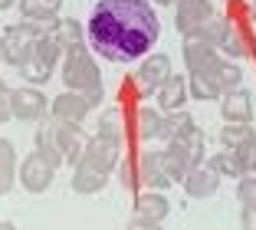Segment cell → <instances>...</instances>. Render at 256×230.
Segmentation results:
<instances>
[{
    "instance_id": "cell-2",
    "label": "cell",
    "mask_w": 256,
    "mask_h": 230,
    "mask_svg": "<svg viewBox=\"0 0 256 230\" xmlns=\"http://www.w3.org/2000/svg\"><path fill=\"white\" fill-rule=\"evenodd\" d=\"M62 82H66V89L82 92V96L92 102V109L102 102V96H106L102 73H98L92 53L86 50V43L76 46V50H66V60H62Z\"/></svg>"
},
{
    "instance_id": "cell-4",
    "label": "cell",
    "mask_w": 256,
    "mask_h": 230,
    "mask_svg": "<svg viewBox=\"0 0 256 230\" xmlns=\"http://www.w3.org/2000/svg\"><path fill=\"white\" fill-rule=\"evenodd\" d=\"M43 33H46V27H40L33 20H20L14 27H7L4 37H0V56H4V63L7 66H20L33 53V46H36V40Z\"/></svg>"
},
{
    "instance_id": "cell-5",
    "label": "cell",
    "mask_w": 256,
    "mask_h": 230,
    "mask_svg": "<svg viewBox=\"0 0 256 230\" xmlns=\"http://www.w3.org/2000/svg\"><path fill=\"white\" fill-rule=\"evenodd\" d=\"M43 128L50 138H53V145L62 151V158H66V164H76L79 158H82V151H86V141H89V135L82 132L79 125H72V122H43Z\"/></svg>"
},
{
    "instance_id": "cell-18",
    "label": "cell",
    "mask_w": 256,
    "mask_h": 230,
    "mask_svg": "<svg viewBox=\"0 0 256 230\" xmlns=\"http://www.w3.org/2000/svg\"><path fill=\"white\" fill-rule=\"evenodd\" d=\"M220 141H224V148L240 151L243 158H250V151L256 148V132L250 122H226L224 132H220Z\"/></svg>"
},
{
    "instance_id": "cell-30",
    "label": "cell",
    "mask_w": 256,
    "mask_h": 230,
    "mask_svg": "<svg viewBox=\"0 0 256 230\" xmlns=\"http://www.w3.org/2000/svg\"><path fill=\"white\" fill-rule=\"evenodd\" d=\"M226 30H230V20H226V17H220V14H214L210 20L204 23L200 30H194L190 37H200V40H207V43H214V46L220 50V40H224Z\"/></svg>"
},
{
    "instance_id": "cell-16",
    "label": "cell",
    "mask_w": 256,
    "mask_h": 230,
    "mask_svg": "<svg viewBox=\"0 0 256 230\" xmlns=\"http://www.w3.org/2000/svg\"><path fill=\"white\" fill-rule=\"evenodd\" d=\"M154 96H158V109L161 112H174V109H184V102H188V96H190V86H188V79H184L181 73H171L158 86Z\"/></svg>"
},
{
    "instance_id": "cell-12",
    "label": "cell",
    "mask_w": 256,
    "mask_h": 230,
    "mask_svg": "<svg viewBox=\"0 0 256 230\" xmlns=\"http://www.w3.org/2000/svg\"><path fill=\"white\" fill-rule=\"evenodd\" d=\"M46 115V96L36 86L14 89V119L16 122H40Z\"/></svg>"
},
{
    "instance_id": "cell-20",
    "label": "cell",
    "mask_w": 256,
    "mask_h": 230,
    "mask_svg": "<svg viewBox=\"0 0 256 230\" xmlns=\"http://www.w3.org/2000/svg\"><path fill=\"white\" fill-rule=\"evenodd\" d=\"M69 184H72L76 194H98V191H106L108 184V174L106 171H98L92 168V164H72V178H69Z\"/></svg>"
},
{
    "instance_id": "cell-14",
    "label": "cell",
    "mask_w": 256,
    "mask_h": 230,
    "mask_svg": "<svg viewBox=\"0 0 256 230\" xmlns=\"http://www.w3.org/2000/svg\"><path fill=\"white\" fill-rule=\"evenodd\" d=\"M181 184H184V191H188V197H210L220 184V174L210 168V161H197L194 168L184 174Z\"/></svg>"
},
{
    "instance_id": "cell-29",
    "label": "cell",
    "mask_w": 256,
    "mask_h": 230,
    "mask_svg": "<svg viewBox=\"0 0 256 230\" xmlns=\"http://www.w3.org/2000/svg\"><path fill=\"white\" fill-rule=\"evenodd\" d=\"M188 86H190V99H197V102H210V99L224 96V92L217 89V82H214L207 73H190Z\"/></svg>"
},
{
    "instance_id": "cell-24",
    "label": "cell",
    "mask_w": 256,
    "mask_h": 230,
    "mask_svg": "<svg viewBox=\"0 0 256 230\" xmlns=\"http://www.w3.org/2000/svg\"><path fill=\"white\" fill-rule=\"evenodd\" d=\"M16 184V151L10 138H0V197H7Z\"/></svg>"
},
{
    "instance_id": "cell-39",
    "label": "cell",
    "mask_w": 256,
    "mask_h": 230,
    "mask_svg": "<svg viewBox=\"0 0 256 230\" xmlns=\"http://www.w3.org/2000/svg\"><path fill=\"white\" fill-rule=\"evenodd\" d=\"M154 4H158V7H171L174 0H154Z\"/></svg>"
},
{
    "instance_id": "cell-41",
    "label": "cell",
    "mask_w": 256,
    "mask_h": 230,
    "mask_svg": "<svg viewBox=\"0 0 256 230\" xmlns=\"http://www.w3.org/2000/svg\"><path fill=\"white\" fill-rule=\"evenodd\" d=\"M0 63H4V56H0Z\"/></svg>"
},
{
    "instance_id": "cell-11",
    "label": "cell",
    "mask_w": 256,
    "mask_h": 230,
    "mask_svg": "<svg viewBox=\"0 0 256 230\" xmlns=\"http://www.w3.org/2000/svg\"><path fill=\"white\" fill-rule=\"evenodd\" d=\"M92 112V102L82 96V92H60V96L50 102V115H53L56 122H72V125H82V119Z\"/></svg>"
},
{
    "instance_id": "cell-32",
    "label": "cell",
    "mask_w": 256,
    "mask_h": 230,
    "mask_svg": "<svg viewBox=\"0 0 256 230\" xmlns=\"http://www.w3.org/2000/svg\"><path fill=\"white\" fill-rule=\"evenodd\" d=\"M33 145H36V151L46 158V161L53 164V168H60V164H66V158H62V151L53 145V138L43 132V128H36V138H33Z\"/></svg>"
},
{
    "instance_id": "cell-37",
    "label": "cell",
    "mask_w": 256,
    "mask_h": 230,
    "mask_svg": "<svg viewBox=\"0 0 256 230\" xmlns=\"http://www.w3.org/2000/svg\"><path fill=\"white\" fill-rule=\"evenodd\" d=\"M14 4H16V0H0V10H10Z\"/></svg>"
},
{
    "instance_id": "cell-27",
    "label": "cell",
    "mask_w": 256,
    "mask_h": 230,
    "mask_svg": "<svg viewBox=\"0 0 256 230\" xmlns=\"http://www.w3.org/2000/svg\"><path fill=\"white\" fill-rule=\"evenodd\" d=\"M20 14H23V20H33V23H40V27H46V30L60 20V17H56L60 10L43 4V0H20Z\"/></svg>"
},
{
    "instance_id": "cell-40",
    "label": "cell",
    "mask_w": 256,
    "mask_h": 230,
    "mask_svg": "<svg viewBox=\"0 0 256 230\" xmlns=\"http://www.w3.org/2000/svg\"><path fill=\"white\" fill-rule=\"evenodd\" d=\"M0 86H4V79H0Z\"/></svg>"
},
{
    "instance_id": "cell-21",
    "label": "cell",
    "mask_w": 256,
    "mask_h": 230,
    "mask_svg": "<svg viewBox=\"0 0 256 230\" xmlns=\"http://www.w3.org/2000/svg\"><path fill=\"white\" fill-rule=\"evenodd\" d=\"M204 73L217 82L220 92H234V89H240V82H243V69L236 66L230 56H217V63H214L210 69H204Z\"/></svg>"
},
{
    "instance_id": "cell-36",
    "label": "cell",
    "mask_w": 256,
    "mask_h": 230,
    "mask_svg": "<svg viewBox=\"0 0 256 230\" xmlns=\"http://www.w3.org/2000/svg\"><path fill=\"white\" fill-rule=\"evenodd\" d=\"M240 223H243V230H256V207H243Z\"/></svg>"
},
{
    "instance_id": "cell-10",
    "label": "cell",
    "mask_w": 256,
    "mask_h": 230,
    "mask_svg": "<svg viewBox=\"0 0 256 230\" xmlns=\"http://www.w3.org/2000/svg\"><path fill=\"white\" fill-rule=\"evenodd\" d=\"M171 76V56H164V53H151V56H144L142 66L135 69V86L142 96H151V92H158V86Z\"/></svg>"
},
{
    "instance_id": "cell-7",
    "label": "cell",
    "mask_w": 256,
    "mask_h": 230,
    "mask_svg": "<svg viewBox=\"0 0 256 230\" xmlns=\"http://www.w3.org/2000/svg\"><path fill=\"white\" fill-rule=\"evenodd\" d=\"M16 178H20V187L23 191H30V194H43L50 191V184H53L56 178V168L50 161H46L43 155H40L36 148L30 151V155L20 161V171H16Z\"/></svg>"
},
{
    "instance_id": "cell-8",
    "label": "cell",
    "mask_w": 256,
    "mask_h": 230,
    "mask_svg": "<svg viewBox=\"0 0 256 230\" xmlns=\"http://www.w3.org/2000/svg\"><path fill=\"white\" fill-rule=\"evenodd\" d=\"M122 148H125V145L106 138V135H92V138L86 141V151H82V158H79V161H82V164H92V168H98V171H106V174H112V171L118 168ZM79 161H76V164H79Z\"/></svg>"
},
{
    "instance_id": "cell-23",
    "label": "cell",
    "mask_w": 256,
    "mask_h": 230,
    "mask_svg": "<svg viewBox=\"0 0 256 230\" xmlns=\"http://www.w3.org/2000/svg\"><path fill=\"white\" fill-rule=\"evenodd\" d=\"M210 168L217 171L220 178H243V174H250L246 158H243L240 151H230V148L217 151V155L210 158Z\"/></svg>"
},
{
    "instance_id": "cell-33",
    "label": "cell",
    "mask_w": 256,
    "mask_h": 230,
    "mask_svg": "<svg viewBox=\"0 0 256 230\" xmlns=\"http://www.w3.org/2000/svg\"><path fill=\"white\" fill-rule=\"evenodd\" d=\"M118 181H122L125 191H135L142 184V178H138V158L125 155V161H118Z\"/></svg>"
},
{
    "instance_id": "cell-28",
    "label": "cell",
    "mask_w": 256,
    "mask_h": 230,
    "mask_svg": "<svg viewBox=\"0 0 256 230\" xmlns=\"http://www.w3.org/2000/svg\"><path fill=\"white\" fill-rule=\"evenodd\" d=\"M194 128H197L194 115H188L184 109H174V112H168V115H164V141H171V138H188Z\"/></svg>"
},
{
    "instance_id": "cell-34",
    "label": "cell",
    "mask_w": 256,
    "mask_h": 230,
    "mask_svg": "<svg viewBox=\"0 0 256 230\" xmlns=\"http://www.w3.org/2000/svg\"><path fill=\"white\" fill-rule=\"evenodd\" d=\"M236 197H240L243 207H256V174H243L240 184H236Z\"/></svg>"
},
{
    "instance_id": "cell-1",
    "label": "cell",
    "mask_w": 256,
    "mask_h": 230,
    "mask_svg": "<svg viewBox=\"0 0 256 230\" xmlns=\"http://www.w3.org/2000/svg\"><path fill=\"white\" fill-rule=\"evenodd\" d=\"M92 50L108 63H132L148 56L161 37V20L151 0H98L86 27Z\"/></svg>"
},
{
    "instance_id": "cell-35",
    "label": "cell",
    "mask_w": 256,
    "mask_h": 230,
    "mask_svg": "<svg viewBox=\"0 0 256 230\" xmlns=\"http://www.w3.org/2000/svg\"><path fill=\"white\" fill-rule=\"evenodd\" d=\"M10 119H14V89L4 82V86H0V125L10 122Z\"/></svg>"
},
{
    "instance_id": "cell-26",
    "label": "cell",
    "mask_w": 256,
    "mask_h": 230,
    "mask_svg": "<svg viewBox=\"0 0 256 230\" xmlns=\"http://www.w3.org/2000/svg\"><path fill=\"white\" fill-rule=\"evenodd\" d=\"M50 37H53L56 43L62 46V53H66V50H76V46H82L86 30H82V27H79L76 20H56L53 27H50Z\"/></svg>"
},
{
    "instance_id": "cell-6",
    "label": "cell",
    "mask_w": 256,
    "mask_h": 230,
    "mask_svg": "<svg viewBox=\"0 0 256 230\" xmlns=\"http://www.w3.org/2000/svg\"><path fill=\"white\" fill-rule=\"evenodd\" d=\"M171 214V204H168V197L161 191H154V187H144V191L135 194V214H132V227L138 230H151L158 227L164 217Z\"/></svg>"
},
{
    "instance_id": "cell-13",
    "label": "cell",
    "mask_w": 256,
    "mask_h": 230,
    "mask_svg": "<svg viewBox=\"0 0 256 230\" xmlns=\"http://www.w3.org/2000/svg\"><path fill=\"white\" fill-rule=\"evenodd\" d=\"M161 164H164V171H168L171 181H184V174H188L197 161H194L190 148L181 138H171V141H164V148H161Z\"/></svg>"
},
{
    "instance_id": "cell-38",
    "label": "cell",
    "mask_w": 256,
    "mask_h": 230,
    "mask_svg": "<svg viewBox=\"0 0 256 230\" xmlns=\"http://www.w3.org/2000/svg\"><path fill=\"white\" fill-rule=\"evenodd\" d=\"M43 4H50V7H56V10H60V4H62V0H43Z\"/></svg>"
},
{
    "instance_id": "cell-3",
    "label": "cell",
    "mask_w": 256,
    "mask_h": 230,
    "mask_svg": "<svg viewBox=\"0 0 256 230\" xmlns=\"http://www.w3.org/2000/svg\"><path fill=\"white\" fill-rule=\"evenodd\" d=\"M60 56H62V46L56 43L53 37H50V30H46L43 37L36 40L33 53H30V56H26V60H23L16 69H20V76H23L26 82H30V86H43V82L53 79Z\"/></svg>"
},
{
    "instance_id": "cell-19",
    "label": "cell",
    "mask_w": 256,
    "mask_h": 230,
    "mask_svg": "<svg viewBox=\"0 0 256 230\" xmlns=\"http://www.w3.org/2000/svg\"><path fill=\"white\" fill-rule=\"evenodd\" d=\"M220 115L224 122H253V96L243 89L220 96Z\"/></svg>"
},
{
    "instance_id": "cell-25",
    "label": "cell",
    "mask_w": 256,
    "mask_h": 230,
    "mask_svg": "<svg viewBox=\"0 0 256 230\" xmlns=\"http://www.w3.org/2000/svg\"><path fill=\"white\" fill-rule=\"evenodd\" d=\"M98 135H106V138L125 145V141H128L125 112H122V109H106V112H102V115H98Z\"/></svg>"
},
{
    "instance_id": "cell-9",
    "label": "cell",
    "mask_w": 256,
    "mask_h": 230,
    "mask_svg": "<svg viewBox=\"0 0 256 230\" xmlns=\"http://www.w3.org/2000/svg\"><path fill=\"white\" fill-rule=\"evenodd\" d=\"M217 14L210 0H174V27L181 37H190Z\"/></svg>"
},
{
    "instance_id": "cell-31",
    "label": "cell",
    "mask_w": 256,
    "mask_h": 230,
    "mask_svg": "<svg viewBox=\"0 0 256 230\" xmlns=\"http://www.w3.org/2000/svg\"><path fill=\"white\" fill-rule=\"evenodd\" d=\"M220 53L224 56H230V60H243L250 53V46H246V40H243V33L236 30L234 23H230V30L224 33V40H220Z\"/></svg>"
},
{
    "instance_id": "cell-15",
    "label": "cell",
    "mask_w": 256,
    "mask_h": 230,
    "mask_svg": "<svg viewBox=\"0 0 256 230\" xmlns=\"http://www.w3.org/2000/svg\"><path fill=\"white\" fill-rule=\"evenodd\" d=\"M217 56H220V50L214 43H207L200 37H184V66H188V73L210 69L217 63Z\"/></svg>"
},
{
    "instance_id": "cell-22",
    "label": "cell",
    "mask_w": 256,
    "mask_h": 230,
    "mask_svg": "<svg viewBox=\"0 0 256 230\" xmlns=\"http://www.w3.org/2000/svg\"><path fill=\"white\" fill-rule=\"evenodd\" d=\"M135 132L142 141H164V115H161V109L142 105L135 115Z\"/></svg>"
},
{
    "instance_id": "cell-17",
    "label": "cell",
    "mask_w": 256,
    "mask_h": 230,
    "mask_svg": "<svg viewBox=\"0 0 256 230\" xmlns=\"http://www.w3.org/2000/svg\"><path fill=\"white\" fill-rule=\"evenodd\" d=\"M138 178H142L144 187H154V191H164L168 184H174L171 178H168L164 164H161V151H142L138 155Z\"/></svg>"
}]
</instances>
